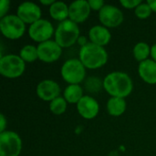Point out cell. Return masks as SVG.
<instances>
[{"mask_svg":"<svg viewBox=\"0 0 156 156\" xmlns=\"http://www.w3.org/2000/svg\"><path fill=\"white\" fill-rule=\"evenodd\" d=\"M68 107V102L64 99V97H58L54 99L52 101L49 102V110L55 115H61L63 114Z\"/></svg>","mask_w":156,"mask_h":156,"instance_id":"obj_22","label":"cell"},{"mask_svg":"<svg viewBox=\"0 0 156 156\" xmlns=\"http://www.w3.org/2000/svg\"><path fill=\"white\" fill-rule=\"evenodd\" d=\"M86 90L90 92H98L101 88H103V80L97 77H90L85 82Z\"/></svg>","mask_w":156,"mask_h":156,"instance_id":"obj_23","label":"cell"},{"mask_svg":"<svg viewBox=\"0 0 156 156\" xmlns=\"http://www.w3.org/2000/svg\"><path fill=\"white\" fill-rule=\"evenodd\" d=\"M37 48L38 59L45 63H53L57 61L62 54V48L52 39L38 44Z\"/></svg>","mask_w":156,"mask_h":156,"instance_id":"obj_10","label":"cell"},{"mask_svg":"<svg viewBox=\"0 0 156 156\" xmlns=\"http://www.w3.org/2000/svg\"><path fill=\"white\" fill-rule=\"evenodd\" d=\"M36 92L39 99L50 102L54 99L59 97L60 87L58 83L53 80H44L37 84Z\"/></svg>","mask_w":156,"mask_h":156,"instance_id":"obj_13","label":"cell"},{"mask_svg":"<svg viewBox=\"0 0 156 156\" xmlns=\"http://www.w3.org/2000/svg\"><path fill=\"white\" fill-rule=\"evenodd\" d=\"M126 101L125 99L122 98H116V97H111L106 105L107 112L110 115L114 117H119L122 115L126 111Z\"/></svg>","mask_w":156,"mask_h":156,"instance_id":"obj_18","label":"cell"},{"mask_svg":"<svg viewBox=\"0 0 156 156\" xmlns=\"http://www.w3.org/2000/svg\"><path fill=\"white\" fill-rule=\"evenodd\" d=\"M22 151V140L13 131L0 133V156H19Z\"/></svg>","mask_w":156,"mask_h":156,"instance_id":"obj_7","label":"cell"},{"mask_svg":"<svg viewBox=\"0 0 156 156\" xmlns=\"http://www.w3.org/2000/svg\"><path fill=\"white\" fill-rule=\"evenodd\" d=\"M151 58L156 62V43L151 47Z\"/></svg>","mask_w":156,"mask_h":156,"instance_id":"obj_29","label":"cell"},{"mask_svg":"<svg viewBox=\"0 0 156 156\" xmlns=\"http://www.w3.org/2000/svg\"><path fill=\"white\" fill-rule=\"evenodd\" d=\"M90 9L93 11H101V8L106 5L103 0H88Z\"/></svg>","mask_w":156,"mask_h":156,"instance_id":"obj_26","label":"cell"},{"mask_svg":"<svg viewBox=\"0 0 156 156\" xmlns=\"http://www.w3.org/2000/svg\"><path fill=\"white\" fill-rule=\"evenodd\" d=\"M108 53L103 47L89 42L81 47L79 53V59L88 69H98L103 67L108 61Z\"/></svg>","mask_w":156,"mask_h":156,"instance_id":"obj_2","label":"cell"},{"mask_svg":"<svg viewBox=\"0 0 156 156\" xmlns=\"http://www.w3.org/2000/svg\"><path fill=\"white\" fill-rule=\"evenodd\" d=\"M80 37V30L79 25L70 19H67L58 23L55 29L54 40L62 48H67L72 47L78 42Z\"/></svg>","mask_w":156,"mask_h":156,"instance_id":"obj_3","label":"cell"},{"mask_svg":"<svg viewBox=\"0 0 156 156\" xmlns=\"http://www.w3.org/2000/svg\"><path fill=\"white\" fill-rule=\"evenodd\" d=\"M48 12L51 18L59 23L69 19V5L62 1H55L48 7Z\"/></svg>","mask_w":156,"mask_h":156,"instance_id":"obj_17","label":"cell"},{"mask_svg":"<svg viewBox=\"0 0 156 156\" xmlns=\"http://www.w3.org/2000/svg\"><path fill=\"white\" fill-rule=\"evenodd\" d=\"M10 7V1L9 0H1L0 1V18H3L6 16L7 11Z\"/></svg>","mask_w":156,"mask_h":156,"instance_id":"obj_27","label":"cell"},{"mask_svg":"<svg viewBox=\"0 0 156 156\" xmlns=\"http://www.w3.org/2000/svg\"><path fill=\"white\" fill-rule=\"evenodd\" d=\"M86 68L79 58L66 60L60 69L61 77L69 85L80 84L86 77Z\"/></svg>","mask_w":156,"mask_h":156,"instance_id":"obj_4","label":"cell"},{"mask_svg":"<svg viewBox=\"0 0 156 156\" xmlns=\"http://www.w3.org/2000/svg\"><path fill=\"white\" fill-rule=\"evenodd\" d=\"M133 57L138 62H143L148 59L151 56V47L146 42H138L133 48Z\"/></svg>","mask_w":156,"mask_h":156,"instance_id":"obj_20","label":"cell"},{"mask_svg":"<svg viewBox=\"0 0 156 156\" xmlns=\"http://www.w3.org/2000/svg\"><path fill=\"white\" fill-rule=\"evenodd\" d=\"M19 57L27 63H32L38 59L37 48L34 45H26L19 51Z\"/></svg>","mask_w":156,"mask_h":156,"instance_id":"obj_21","label":"cell"},{"mask_svg":"<svg viewBox=\"0 0 156 156\" xmlns=\"http://www.w3.org/2000/svg\"><path fill=\"white\" fill-rule=\"evenodd\" d=\"M0 31L7 39H19L25 34L26 24L16 15H6L0 18Z\"/></svg>","mask_w":156,"mask_h":156,"instance_id":"obj_6","label":"cell"},{"mask_svg":"<svg viewBox=\"0 0 156 156\" xmlns=\"http://www.w3.org/2000/svg\"><path fill=\"white\" fill-rule=\"evenodd\" d=\"M16 16L29 26L41 19V8L33 2H23L16 9Z\"/></svg>","mask_w":156,"mask_h":156,"instance_id":"obj_11","label":"cell"},{"mask_svg":"<svg viewBox=\"0 0 156 156\" xmlns=\"http://www.w3.org/2000/svg\"><path fill=\"white\" fill-rule=\"evenodd\" d=\"M89 38H90V42L104 48L110 43L112 38V34L109 28L101 25H97L90 29Z\"/></svg>","mask_w":156,"mask_h":156,"instance_id":"obj_15","label":"cell"},{"mask_svg":"<svg viewBox=\"0 0 156 156\" xmlns=\"http://www.w3.org/2000/svg\"><path fill=\"white\" fill-rule=\"evenodd\" d=\"M147 3H148V5H150L152 11L156 13V0H148Z\"/></svg>","mask_w":156,"mask_h":156,"instance_id":"obj_31","label":"cell"},{"mask_svg":"<svg viewBox=\"0 0 156 156\" xmlns=\"http://www.w3.org/2000/svg\"><path fill=\"white\" fill-rule=\"evenodd\" d=\"M78 43H79V45H80V48H81V47L85 46L86 44H88L89 42L87 41V39H86V37H85L80 36V38H79V40H78Z\"/></svg>","mask_w":156,"mask_h":156,"instance_id":"obj_30","label":"cell"},{"mask_svg":"<svg viewBox=\"0 0 156 156\" xmlns=\"http://www.w3.org/2000/svg\"><path fill=\"white\" fill-rule=\"evenodd\" d=\"M142 3H143L142 0H121L120 1L121 5L126 9H135Z\"/></svg>","mask_w":156,"mask_h":156,"instance_id":"obj_25","label":"cell"},{"mask_svg":"<svg viewBox=\"0 0 156 156\" xmlns=\"http://www.w3.org/2000/svg\"><path fill=\"white\" fill-rule=\"evenodd\" d=\"M55 34V29L50 21L47 19H39L29 26L28 35L29 37L38 44L50 40L51 37Z\"/></svg>","mask_w":156,"mask_h":156,"instance_id":"obj_8","label":"cell"},{"mask_svg":"<svg viewBox=\"0 0 156 156\" xmlns=\"http://www.w3.org/2000/svg\"><path fill=\"white\" fill-rule=\"evenodd\" d=\"M55 2V0H40V4H42L43 5H47V6H50L53 3Z\"/></svg>","mask_w":156,"mask_h":156,"instance_id":"obj_32","label":"cell"},{"mask_svg":"<svg viewBox=\"0 0 156 156\" xmlns=\"http://www.w3.org/2000/svg\"><path fill=\"white\" fill-rule=\"evenodd\" d=\"M103 89L111 97L125 99L132 93L133 82L127 73L113 71L103 79Z\"/></svg>","mask_w":156,"mask_h":156,"instance_id":"obj_1","label":"cell"},{"mask_svg":"<svg viewBox=\"0 0 156 156\" xmlns=\"http://www.w3.org/2000/svg\"><path fill=\"white\" fill-rule=\"evenodd\" d=\"M84 96L83 89L79 84L68 85L63 92V97L69 104H76L82 99Z\"/></svg>","mask_w":156,"mask_h":156,"instance_id":"obj_19","label":"cell"},{"mask_svg":"<svg viewBox=\"0 0 156 156\" xmlns=\"http://www.w3.org/2000/svg\"><path fill=\"white\" fill-rule=\"evenodd\" d=\"M7 124V121L4 114H0V133L5 132V127Z\"/></svg>","mask_w":156,"mask_h":156,"instance_id":"obj_28","label":"cell"},{"mask_svg":"<svg viewBox=\"0 0 156 156\" xmlns=\"http://www.w3.org/2000/svg\"><path fill=\"white\" fill-rule=\"evenodd\" d=\"M153 11L148 5V3H142L140 4L135 9H134V14L135 16L140 18V19H146L152 15Z\"/></svg>","mask_w":156,"mask_h":156,"instance_id":"obj_24","label":"cell"},{"mask_svg":"<svg viewBox=\"0 0 156 156\" xmlns=\"http://www.w3.org/2000/svg\"><path fill=\"white\" fill-rule=\"evenodd\" d=\"M90 11L91 9L87 0H76L69 5V19L79 25L88 19Z\"/></svg>","mask_w":156,"mask_h":156,"instance_id":"obj_12","label":"cell"},{"mask_svg":"<svg viewBox=\"0 0 156 156\" xmlns=\"http://www.w3.org/2000/svg\"><path fill=\"white\" fill-rule=\"evenodd\" d=\"M99 20L101 26L114 28L121 26L124 20L122 11L113 5H105L99 12Z\"/></svg>","mask_w":156,"mask_h":156,"instance_id":"obj_9","label":"cell"},{"mask_svg":"<svg viewBox=\"0 0 156 156\" xmlns=\"http://www.w3.org/2000/svg\"><path fill=\"white\" fill-rule=\"evenodd\" d=\"M138 73L140 78L147 84H156V62L152 58H148L139 64Z\"/></svg>","mask_w":156,"mask_h":156,"instance_id":"obj_16","label":"cell"},{"mask_svg":"<svg viewBox=\"0 0 156 156\" xmlns=\"http://www.w3.org/2000/svg\"><path fill=\"white\" fill-rule=\"evenodd\" d=\"M77 111L83 119L92 120L98 115L100 112V105L95 98L90 95H84L77 103Z\"/></svg>","mask_w":156,"mask_h":156,"instance_id":"obj_14","label":"cell"},{"mask_svg":"<svg viewBox=\"0 0 156 156\" xmlns=\"http://www.w3.org/2000/svg\"><path fill=\"white\" fill-rule=\"evenodd\" d=\"M26 62L19 55L7 54L0 58V74L7 79H16L23 75Z\"/></svg>","mask_w":156,"mask_h":156,"instance_id":"obj_5","label":"cell"}]
</instances>
